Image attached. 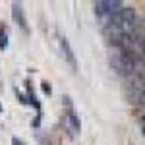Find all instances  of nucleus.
<instances>
[{"instance_id":"obj_6","label":"nucleus","mask_w":145,"mask_h":145,"mask_svg":"<svg viewBox=\"0 0 145 145\" xmlns=\"http://www.w3.org/2000/svg\"><path fill=\"white\" fill-rule=\"evenodd\" d=\"M41 85H43V91H45L46 95H50V93H52V87H50V83H48V81H43Z\"/></svg>"},{"instance_id":"obj_1","label":"nucleus","mask_w":145,"mask_h":145,"mask_svg":"<svg viewBox=\"0 0 145 145\" xmlns=\"http://www.w3.org/2000/svg\"><path fill=\"white\" fill-rule=\"evenodd\" d=\"M58 43H60V48H62V54L66 58V62L74 68V70H78V60H76V54H74V48L70 46V41H68L64 35H60V37H58Z\"/></svg>"},{"instance_id":"obj_7","label":"nucleus","mask_w":145,"mask_h":145,"mask_svg":"<svg viewBox=\"0 0 145 145\" xmlns=\"http://www.w3.org/2000/svg\"><path fill=\"white\" fill-rule=\"evenodd\" d=\"M12 145H23V141L18 139V137H14V139H12Z\"/></svg>"},{"instance_id":"obj_8","label":"nucleus","mask_w":145,"mask_h":145,"mask_svg":"<svg viewBox=\"0 0 145 145\" xmlns=\"http://www.w3.org/2000/svg\"><path fill=\"white\" fill-rule=\"evenodd\" d=\"M141 130H143V134H145V116L141 118Z\"/></svg>"},{"instance_id":"obj_5","label":"nucleus","mask_w":145,"mask_h":145,"mask_svg":"<svg viewBox=\"0 0 145 145\" xmlns=\"http://www.w3.org/2000/svg\"><path fill=\"white\" fill-rule=\"evenodd\" d=\"M6 46H8V37H6V33H4L2 29H0V50L6 48Z\"/></svg>"},{"instance_id":"obj_2","label":"nucleus","mask_w":145,"mask_h":145,"mask_svg":"<svg viewBox=\"0 0 145 145\" xmlns=\"http://www.w3.org/2000/svg\"><path fill=\"white\" fill-rule=\"evenodd\" d=\"M12 18H14V22L23 29V33H29L27 20H25V14H23V6L20 2H14V4H12Z\"/></svg>"},{"instance_id":"obj_4","label":"nucleus","mask_w":145,"mask_h":145,"mask_svg":"<svg viewBox=\"0 0 145 145\" xmlns=\"http://www.w3.org/2000/svg\"><path fill=\"white\" fill-rule=\"evenodd\" d=\"M130 99L137 105H145V89H132L130 91Z\"/></svg>"},{"instance_id":"obj_3","label":"nucleus","mask_w":145,"mask_h":145,"mask_svg":"<svg viewBox=\"0 0 145 145\" xmlns=\"http://www.w3.org/2000/svg\"><path fill=\"white\" fill-rule=\"evenodd\" d=\"M68 124H70V130L72 134H79L81 132V122H79V116L76 114V110L72 106H68V116H66Z\"/></svg>"}]
</instances>
